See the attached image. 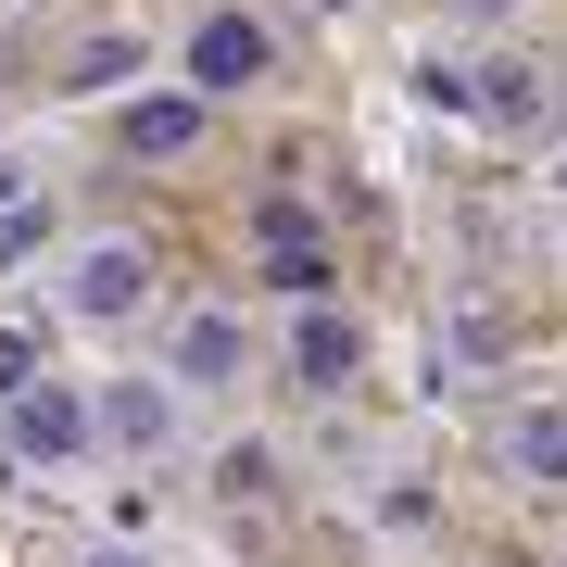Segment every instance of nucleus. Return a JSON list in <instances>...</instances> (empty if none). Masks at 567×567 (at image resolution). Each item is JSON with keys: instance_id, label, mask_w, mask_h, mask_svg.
Wrapping results in <instances>:
<instances>
[{"instance_id": "4468645a", "label": "nucleus", "mask_w": 567, "mask_h": 567, "mask_svg": "<svg viewBox=\"0 0 567 567\" xmlns=\"http://www.w3.org/2000/svg\"><path fill=\"white\" fill-rule=\"evenodd\" d=\"M76 567H152V555L140 543H102V555H76Z\"/></svg>"}, {"instance_id": "f3484780", "label": "nucleus", "mask_w": 567, "mask_h": 567, "mask_svg": "<svg viewBox=\"0 0 567 567\" xmlns=\"http://www.w3.org/2000/svg\"><path fill=\"white\" fill-rule=\"evenodd\" d=\"M555 252H567V227H555Z\"/></svg>"}, {"instance_id": "9d476101", "label": "nucleus", "mask_w": 567, "mask_h": 567, "mask_svg": "<svg viewBox=\"0 0 567 567\" xmlns=\"http://www.w3.org/2000/svg\"><path fill=\"white\" fill-rule=\"evenodd\" d=\"M39 379H51V341H39V328H0V404L39 391Z\"/></svg>"}, {"instance_id": "7ed1b4c3", "label": "nucleus", "mask_w": 567, "mask_h": 567, "mask_svg": "<svg viewBox=\"0 0 567 567\" xmlns=\"http://www.w3.org/2000/svg\"><path fill=\"white\" fill-rule=\"evenodd\" d=\"M177 76L203 89V102H252V89L278 76V25H265V13H240V0H215V13H189Z\"/></svg>"}, {"instance_id": "f8f14e48", "label": "nucleus", "mask_w": 567, "mask_h": 567, "mask_svg": "<svg viewBox=\"0 0 567 567\" xmlns=\"http://www.w3.org/2000/svg\"><path fill=\"white\" fill-rule=\"evenodd\" d=\"M140 76V39H89V63H76V89H126Z\"/></svg>"}, {"instance_id": "6e6552de", "label": "nucleus", "mask_w": 567, "mask_h": 567, "mask_svg": "<svg viewBox=\"0 0 567 567\" xmlns=\"http://www.w3.org/2000/svg\"><path fill=\"white\" fill-rule=\"evenodd\" d=\"M290 365H303V391H353L365 379V328L341 303H303V328H290Z\"/></svg>"}, {"instance_id": "423d86ee", "label": "nucleus", "mask_w": 567, "mask_h": 567, "mask_svg": "<svg viewBox=\"0 0 567 567\" xmlns=\"http://www.w3.org/2000/svg\"><path fill=\"white\" fill-rule=\"evenodd\" d=\"M164 365H177L203 404H215V391H240V379H252V316H240V303H189L177 341H164Z\"/></svg>"}, {"instance_id": "2eb2a0df", "label": "nucleus", "mask_w": 567, "mask_h": 567, "mask_svg": "<svg viewBox=\"0 0 567 567\" xmlns=\"http://www.w3.org/2000/svg\"><path fill=\"white\" fill-rule=\"evenodd\" d=\"M555 189H567V152H555Z\"/></svg>"}, {"instance_id": "1a4fd4ad", "label": "nucleus", "mask_w": 567, "mask_h": 567, "mask_svg": "<svg viewBox=\"0 0 567 567\" xmlns=\"http://www.w3.org/2000/svg\"><path fill=\"white\" fill-rule=\"evenodd\" d=\"M416 89H429V114H480V63H466V51H429Z\"/></svg>"}, {"instance_id": "ddd939ff", "label": "nucleus", "mask_w": 567, "mask_h": 567, "mask_svg": "<svg viewBox=\"0 0 567 567\" xmlns=\"http://www.w3.org/2000/svg\"><path fill=\"white\" fill-rule=\"evenodd\" d=\"M13 203H39V164H25V152H0V215H13Z\"/></svg>"}, {"instance_id": "f03ea898", "label": "nucleus", "mask_w": 567, "mask_h": 567, "mask_svg": "<svg viewBox=\"0 0 567 567\" xmlns=\"http://www.w3.org/2000/svg\"><path fill=\"white\" fill-rule=\"evenodd\" d=\"M63 316L76 328H140L152 316V240L140 227H89V240L63 252Z\"/></svg>"}, {"instance_id": "f257e3e1", "label": "nucleus", "mask_w": 567, "mask_h": 567, "mask_svg": "<svg viewBox=\"0 0 567 567\" xmlns=\"http://www.w3.org/2000/svg\"><path fill=\"white\" fill-rule=\"evenodd\" d=\"M102 379H39L0 404V480H76V466H102Z\"/></svg>"}, {"instance_id": "dca6fc26", "label": "nucleus", "mask_w": 567, "mask_h": 567, "mask_svg": "<svg viewBox=\"0 0 567 567\" xmlns=\"http://www.w3.org/2000/svg\"><path fill=\"white\" fill-rule=\"evenodd\" d=\"M480 13H505V0H480Z\"/></svg>"}, {"instance_id": "20e7f679", "label": "nucleus", "mask_w": 567, "mask_h": 567, "mask_svg": "<svg viewBox=\"0 0 567 567\" xmlns=\"http://www.w3.org/2000/svg\"><path fill=\"white\" fill-rule=\"evenodd\" d=\"M189 404L203 391L177 379V365H152V379H102V442H114V466H164L189 442Z\"/></svg>"}, {"instance_id": "9b49d317", "label": "nucleus", "mask_w": 567, "mask_h": 567, "mask_svg": "<svg viewBox=\"0 0 567 567\" xmlns=\"http://www.w3.org/2000/svg\"><path fill=\"white\" fill-rule=\"evenodd\" d=\"M39 252H51V203H13V215H0V278L39 265Z\"/></svg>"}, {"instance_id": "39448f33", "label": "nucleus", "mask_w": 567, "mask_h": 567, "mask_svg": "<svg viewBox=\"0 0 567 567\" xmlns=\"http://www.w3.org/2000/svg\"><path fill=\"white\" fill-rule=\"evenodd\" d=\"M215 114H227V102H203L189 76H177V89H126V102H114V140L140 152V164H189Z\"/></svg>"}, {"instance_id": "a211bd4d", "label": "nucleus", "mask_w": 567, "mask_h": 567, "mask_svg": "<svg viewBox=\"0 0 567 567\" xmlns=\"http://www.w3.org/2000/svg\"><path fill=\"white\" fill-rule=\"evenodd\" d=\"M0 13H13V0H0Z\"/></svg>"}, {"instance_id": "0eeeda50", "label": "nucleus", "mask_w": 567, "mask_h": 567, "mask_svg": "<svg viewBox=\"0 0 567 567\" xmlns=\"http://www.w3.org/2000/svg\"><path fill=\"white\" fill-rule=\"evenodd\" d=\"M492 466H505L517 492H567V404H517L492 429Z\"/></svg>"}]
</instances>
